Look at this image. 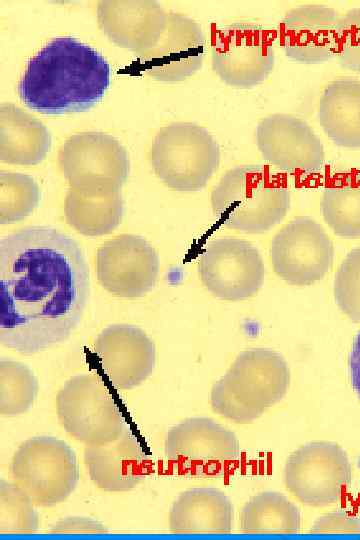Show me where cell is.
I'll return each mask as SVG.
<instances>
[{"label": "cell", "mask_w": 360, "mask_h": 540, "mask_svg": "<svg viewBox=\"0 0 360 540\" xmlns=\"http://www.w3.org/2000/svg\"><path fill=\"white\" fill-rule=\"evenodd\" d=\"M334 297L340 310L353 322H360V247L350 251L334 280Z\"/></svg>", "instance_id": "obj_30"}, {"label": "cell", "mask_w": 360, "mask_h": 540, "mask_svg": "<svg viewBox=\"0 0 360 540\" xmlns=\"http://www.w3.org/2000/svg\"><path fill=\"white\" fill-rule=\"evenodd\" d=\"M56 411L64 430L86 446L109 443L126 428L115 399L94 374L67 380L57 394Z\"/></svg>", "instance_id": "obj_8"}, {"label": "cell", "mask_w": 360, "mask_h": 540, "mask_svg": "<svg viewBox=\"0 0 360 540\" xmlns=\"http://www.w3.org/2000/svg\"><path fill=\"white\" fill-rule=\"evenodd\" d=\"M270 257L275 273L290 285L308 286L332 266L334 247L323 227L310 217H296L274 236Z\"/></svg>", "instance_id": "obj_13"}, {"label": "cell", "mask_w": 360, "mask_h": 540, "mask_svg": "<svg viewBox=\"0 0 360 540\" xmlns=\"http://www.w3.org/2000/svg\"><path fill=\"white\" fill-rule=\"evenodd\" d=\"M167 19L168 13L153 0H104L97 6V20L104 34L139 56L156 45Z\"/></svg>", "instance_id": "obj_19"}, {"label": "cell", "mask_w": 360, "mask_h": 540, "mask_svg": "<svg viewBox=\"0 0 360 540\" xmlns=\"http://www.w3.org/2000/svg\"><path fill=\"white\" fill-rule=\"evenodd\" d=\"M212 69L227 85L248 89L266 80L275 64L271 32L259 24L236 22L215 34Z\"/></svg>", "instance_id": "obj_11"}, {"label": "cell", "mask_w": 360, "mask_h": 540, "mask_svg": "<svg viewBox=\"0 0 360 540\" xmlns=\"http://www.w3.org/2000/svg\"><path fill=\"white\" fill-rule=\"evenodd\" d=\"M29 496L13 482L0 481V534H32L39 516Z\"/></svg>", "instance_id": "obj_29"}, {"label": "cell", "mask_w": 360, "mask_h": 540, "mask_svg": "<svg viewBox=\"0 0 360 540\" xmlns=\"http://www.w3.org/2000/svg\"><path fill=\"white\" fill-rule=\"evenodd\" d=\"M94 354L112 386L130 390L142 384L156 364L154 342L139 327L113 324L97 336Z\"/></svg>", "instance_id": "obj_16"}, {"label": "cell", "mask_w": 360, "mask_h": 540, "mask_svg": "<svg viewBox=\"0 0 360 540\" xmlns=\"http://www.w3.org/2000/svg\"><path fill=\"white\" fill-rule=\"evenodd\" d=\"M230 499L215 488H193L181 493L169 512L174 534H228L233 524Z\"/></svg>", "instance_id": "obj_21"}, {"label": "cell", "mask_w": 360, "mask_h": 540, "mask_svg": "<svg viewBox=\"0 0 360 540\" xmlns=\"http://www.w3.org/2000/svg\"><path fill=\"white\" fill-rule=\"evenodd\" d=\"M124 203L120 191L87 194L70 188L65 197L67 223L85 236L111 233L121 222Z\"/></svg>", "instance_id": "obj_24"}, {"label": "cell", "mask_w": 360, "mask_h": 540, "mask_svg": "<svg viewBox=\"0 0 360 540\" xmlns=\"http://www.w3.org/2000/svg\"><path fill=\"white\" fill-rule=\"evenodd\" d=\"M10 474L12 482L40 507L64 502L75 490L80 477L73 449L52 436L25 440L12 457Z\"/></svg>", "instance_id": "obj_6"}, {"label": "cell", "mask_w": 360, "mask_h": 540, "mask_svg": "<svg viewBox=\"0 0 360 540\" xmlns=\"http://www.w3.org/2000/svg\"><path fill=\"white\" fill-rule=\"evenodd\" d=\"M336 57L343 68L360 73V8L339 18Z\"/></svg>", "instance_id": "obj_31"}, {"label": "cell", "mask_w": 360, "mask_h": 540, "mask_svg": "<svg viewBox=\"0 0 360 540\" xmlns=\"http://www.w3.org/2000/svg\"><path fill=\"white\" fill-rule=\"evenodd\" d=\"M291 202L285 181L267 167L242 165L227 171L213 188L211 206L227 228L264 233L280 223Z\"/></svg>", "instance_id": "obj_3"}, {"label": "cell", "mask_w": 360, "mask_h": 540, "mask_svg": "<svg viewBox=\"0 0 360 540\" xmlns=\"http://www.w3.org/2000/svg\"><path fill=\"white\" fill-rule=\"evenodd\" d=\"M84 463L98 488L107 492H127L148 475L151 459L137 436L126 426L115 440L86 446Z\"/></svg>", "instance_id": "obj_20"}, {"label": "cell", "mask_w": 360, "mask_h": 540, "mask_svg": "<svg viewBox=\"0 0 360 540\" xmlns=\"http://www.w3.org/2000/svg\"><path fill=\"white\" fill-rule=\"evenodd\" d=\"M317 118L336 145L360 148V80L345 77L329 83L320 97Z\"/></svg>", "instance_id": "obj_23"}, {"label": "cell", "mask_w": 360, "mask_h": 540, "mask_svg": "<svg viewBox=\"0 0 360 540\" xmlns=\"http://www.w3.org/2000/svg\"><path fill=\"white\" fill-rule=\"evenodd\" d=\"M283 479L287 490L300 502L323 507L337 502L349 488L352 467L339 445L315 441L289 456Z\"/></svg>", "instance_id": "obj_10"}, {"label": "cell", "mask_w": 360, "mask_h": 540, "mask_svg": "<svg viewBox=\"0 0 360 540\" xmlns=\"http://www.w3.org/2000/svg\"><path fill=\"white\" fill-rule=\"evenodd\" d=\"M107 532V527L101 522L80 516L60 519L50 529V533L53 534H106Z\"/></svg>", "instance_id": "obj_33"}, {"label": "cell", "mask_w": 360, "mask_h": 540, "mask_svg": "<svg viewBox=\"0 0 360 540\" xmlns=\"http://www.w3.org/2000/svg\"><path fill=\"white\" fill-rule=\"evenodd\" d=\"M205 288L226 301L248 299L260 290L265 275L262 257L248 241L224 237L209 242L198 261Z\"/></svg>", "instance_id": "obj_12"}, {"label": "cell", "mask_w": 360, "mask_h": 540, "mask_svg": "<svg viewBox=\"0 0 360 540\" xmlns=\"http://www.w3.org/2000/svg\"><path fill=\"white\" fill-rule=\"evenodd\" d=\"M159 256L142 237L119 235L102 244L96 256L97 278L109 293L122 298H139L155 285Z\"/></svg>", "instance_id": "obj_15"}, {"label": "cell", "mask_w": 360, "mask_h": 540, "mask_svg": "<svg viewBox=\"0 0 360 540\" xmlns=\"http://www.w3.org/2000/svg\"><path fill=\"white\" fill-rule=\"evenodd\" d=\"M339 18L335 9L320 4L289 10L278 28L285 55L303 64L324 63L336 57Z\"/></svg>", "instance_id": "obj_18"}, {"label": "cell", "mask_w": 360, "mask_h": 540, "mask_svg": "<svg viewBox=\"0 0 360 540\" xmlns=\"http://www.w3.org/2000/svg\"><path fill=\"white\" fill-rule=\"evenodd\" d=\"M321 212L336 235L360 237V171L339 173L329 180L323 191Z\"/></svg>", "instance_id": "obj_25"}, {"label": "cell", "mask_w": 360, "mask_h": 540, "mask_svg": "<svg viewBox=\"0 0 360 540\" xmlns=\"http://www.w3.org/2000/svg\"><path fill=\"white\" fill-rule=\"evenodd\" d=\"M89 296V268L78 243L31 226L0 240V342L32 355L69 338Z\"/></svg>", "instance_id": "obj_1"}, {"label": "cell", "mask_w": 360, "mask_h": 540, "mask_svg": "<svg viewBox=\"0 0 360 540\" xmlns=\"http://www.w3.org/2000/svg\"><path fill=\"white\" fill-rule=\"evenodd\" d=\"M157 177L182 192L204 188L220 163V148L204 127L174 122L157 133L149 154Z\"/></svg>", "instance_id": "obj_5"}, {"label": "cell", "mask_w": 360, "mask_h": 540, "mask_svg": "<svg viewBox=\"0 0 360 540\" xmlns=\"http://www.w3.org/2000/svg\"><path fill=\"white\" fill-rule=\"evenodd\" d=\"M39 384L32 370L25 364L0 360V413L14 417L26 413L34 404Z\"/></svg>", "instance_id": "obj_27"}, {"label": "cell", "mask_w": 360, "mask_h": 540, "mask_svg": "<svg viewBox=\"0 0 360 540\" xmlns=\"http://www.w3.org/2000/svg\"><path fill=\"white\" fill-rule=\"evenodd\" d=\"M289 383L290 371L279 353L249 349L240 353L213 385L210 404L228 420L250 423L285 396Z\"/></svg>", "instance_id": "obj_4"}, {"label": "cell", "mask_w": 360, "mask_h": 540, "mask_svg": "<svg viewBox=\"0 0 360 540\" xmlns=\"http://www.w3.org/2000/svg\"><path fill=\"white\" fill-rule=\"evenodd\" d=\"M164 454L179 474L210 479L226 475L239 461L241 449L232 431L210 418L193 417L168 431Z\"/></svg>", "instance_id": "obj_7"}, {"label": "cell", "mask_w": 360, "mask_h": 540, "mask_svg": "<svg viewBox=\"0 0 360 540\" xmlns=\"http://www.w3.org/2000/svg\"><path fill=\"white\" fill-rule=\"evenodd\" d=\"M350 380L360 400V331L357 334L349 356Z\"/></svg>", "instance_id": "obj_34"}, {"label": "cell", "mask_w": 360, "mask_h": 540, "mask_svg": "<svg viewBox=\"0 0 360 540\" xmlns=\"http://www.w3.org/2000/svg\"><path fill=\"white\" fill-rule=\"evenodd\" d=\"M58 163L70 188L87 194L120 191L130 170L126 149L102 132L69 137L59 150Z\"/></svg>", "instance_id": "obj_9"}, {"label": "cell", "mask_w": 360, "mask_h": 540, "mask_svg": "<svg viewBox=\"0 0 360 540\" xmlns=\"http://www.w3.org/2000/svg\"><path fill=\"white\" fill-rule=\"evenodd\" d=\"M205 45V35L198 22L170 12L160 39L139 60L144 71L155 80L180 82L201 69Z\"/></svg>", "instance_id": "obj_17"}, {"label": "cell", "mask_w": 360, "mask_h": 540, "mask_svg": "<svg viewBox=\"0 0 360 540\" xmlns=\"http://www.w3.org/2000/svg\"><path fill=\"white\" fill-rule=\"evenodd\" d=\"M110 76L109 63L94 48L59 36L28 61L18 94L27 107L43 114L82 112L103 98Z\"/></svg>", "instance_id": "obj_2"}, {"label": "cell", "mask_w": 360, "mask_h": 540, "mask_svg": "<svg viewBox=\"0 0 360 540\" xmlns=\"http://www.w3.org/2000/svg\"><path fill=\"white\" fill-rule=\"evenodd\" d=\"M256 144L262 157L284 173L310 176L321 171L324 147L302 119L276 113L263 118L256 128Z\"/></svg>", "instance_id": "obj_14"}, {"label": "cell", "mask_w": 360, "mask_h": 540, "mask_svg": "<svg viewBox=\"0 0 360 540\" xmlns=\"http://www.w3.org/2000/svg\"><path fill=\"white\" fill-rule=\"evenodd\" d=\"M312 533H360V518L345 511H337L320 517L311 529Z\"/></svg>", "instance_id": "obj_32"}, {"label": "cell", "mask_w": 360, "mask_h": 540, "mask_svg": "<svg viewBox=\"0 0 360 540\" xmlns=\"http://www.w3.org/2000/svg\"><path fill=\"white\" fill-rule=\"evenodd\" d=\"M40 189L29 175L0 171V223L13 224L29 216L38 206Z\"/></svg>", "instance_id": "obj_28"}, {"label": "cell", "mask_w": 360, "mask_h": 540, "mask_svg": "<svg viewBox=\"0 0 360 540\" xmlns=\"http://www.w3.org/2000/svg\"><path fill=\"white\" fill-rule=\"evenodd\" d=\"M240 528L248 534H294L301 528V514L295 504L276 492L253 496L240 514Z\"/></svg>", "instance_id": "obj_26"}, {"label": "cell", "mask_w": 360, "mask_h": 540, "mask_svg": "<svg viewBox=\"0 0 360 540\" xmlns=\"http://www.w3.org/2000/svg\"><path fill=\"white\" fill-rule=\"evenodd\" d=\"M51 147V135L38 119L12 103L0 105V160L15 165L40 163Z\"/></svg>", "instance_id": "obj_22"}]
</instances>
